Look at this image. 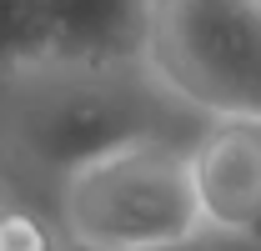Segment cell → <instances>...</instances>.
Here are the masks:
<instances>
[{
	"instance_id": "obj_1",
	"label": "cell",
	"mask_w": 261,
	"mask_h": 251,
	"mask_svg": "<svg viewBox=\"0 0 261 251\" xmlns=\"http://www.w3.org/2000/svg\"><path fill=\"white\" fill-rule=\"evenodd\" d=\"M176 106L141 65H56L0 70V176L20 196L50 206L75 166L141 136H176Z\"/></svg>"
},
{
	"instance_id": "obj_2",
	"label": "cell",
	"mask_w": 261,
	"mask_h": 251,
	"mask_svg": "<svg viewBox=\"0 0 261 251\" xmlns=\"http://www.w3.org/2000/svg\"><path fill=\"white\" fill-rule=\"evenodd\" d=\"M75 251H186L201 236L186 141L141 136L106 156H91L50 196Z\"/></svg>"
},
{
	"instance_id": "obj_3",
	"label": "cell",
	"mask_w": 261,
	"mask_h": 251,
	"mask_svg": "<svg viewBox=\"0 0 261 251\" xmlns=\"http://www.w3.org/2000/svg\"><path fill=\"white\" fill-rule=\"evenodd\" d=\"M141 70L206 126H261V0H151Z\"/></svg>"
},
{
	"instance_id": "obj_4",
	"label": "cell",
	"mask_w": 261,
	"mask_h": 251,
	"mask_svg": "<svg viewBox=\"0 0 261 251\" xmlns=\"http://www.w3.org/2000/svg\"><path fill=\"white\" fill-rule=\"evenodd\" d=\"M201 236L261 241V126L256 121H211L186 141Z\"/></svg>"
},
{
	"instance_id": "obj_5",
	"label": "cell",
	"mask_w": 261,
	"mask_h": 251,
	"mask_svg": "<svg viewBox=\"0 0 261 251\" xmlns=\"http://www.w3.org/2000/svg\"><path fill=\"white\" fill-rule=\"evenodd\" d=\"M35 61L56 65H141L151 0H25Z\"/></svg>"
},
{
	"instance_id": "obj_6",
	"label": "cell",
	"mask_w": 261,
	"mask_h": 251,
	"mask_svg": "<svg viewBox=\"0 0 261 251\" xmlns=\"http://www.w3.org/2000/svg\"><path fill=\"white\" fill-rule=\"evenodd\" d=\"M0 251H70V241H65L61 221L50 216V206L15 191L0 206Z\"/></svg>"
},
{
	"instance_id": "obj_7",
	"label": "cell",
	"mask_w": 261,
	"mask_h": 251,
	"mask_svg": "<svg viewBox=\"0 0 261 251\" xmlns=\"http://www.w3.org/2000/svg\"><path fill=\"white\" fill-rule=\"evenodd\" d=\"M186 251H261V241H241V236H196Z\"/></svg>"
},
{
	"instance_id": "obj_8",
	"label": "cell",
	"mask_w": 261,
	"mask_h": 251,
	"mask_svg": "<svg viewBox=\"0 0 261 251\" xmlns=\"http://www.w3.org/2000/svg\"><path fill=\"white\" fill-rule=\"evenodd\" d=\"M10 196H15V186H10V181H5V176H0V206H5V201H10Z\"/></svg>"
},
{
	"instance_id": "obj_9",
	"label": "cell",
	"mask_w": 261,
	"mask_h": 251,
	"mask_svg": "<svg viewBox=\"0 0 261 251\" xmlns=\"http://www.w3.org/2000/svg\"><path fill=\"white\" fill-rule=\"evenodd\" d=\"M70 251H75V246H70Z\"/></svg>"
}]
</instances>
